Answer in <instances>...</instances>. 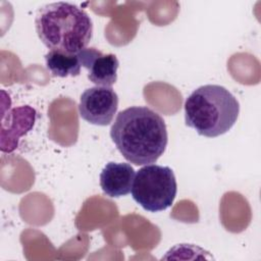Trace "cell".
Listing matches in <instances>:
<instances>
[{
    "label": "cell",
    "instance_id": "8992f818",
    "mask_svg": "<svg viewBox=\"0 0 261 261\" xmlns=\"http://www.w3.org/2000/svg\"><path fill=\"white\" fill-rule=\"evenodd\" d=\"M80 63L88 70V79L99 87H111L117 80L119 61L116 55L103 54L100 50L90 47L76 53Z\"/></svg>",
    "mask_w": 261,
    "mask_h": 261
},
{
    "label": "cell",
    "instance_id": "9c48e42d",
    "mask_svg": "<svg viewBox=\"0 0 261 261\" xmlns=\"http://www.w3.org/2000/svg\"><path fill=\"white\" fill-rule=\"evenodd\" d=\"M46 67L52 76H76L81 73V63L76 54L50 50L45 55Z\"/></svg>",
    "mask_w": 261,
    "mask_h": 261
},
{
    "label": "cell",
    "instance_id": "52a82bcc",
    "mask_svg": "<svg viewBox=\"0 0 261 261\" xmlns=\"http://www.w3.org/2000/svg\"><path fill=\"white\" fill-rule=\"evenodd\" d=\"M36 110L29 105L12 108L7 114L2 112L1 151L10 153L18 146L19 138L27 135L36 121Z\"/></svg>",
    "mask_w": 261,
    "mask_h": 261
},
{
    "label": "cell",
    "instance_id": "7a4b0ae2",
    "mask_svg": "<svg viewBox=\"0 0 261 261\" xmlns=\"http://www.w3.org/2000/svg\"><path fill=\"white\" fill-rule=\"evenodd\" d=\"M36 32L50 50L76 54L87 48L93 37V22L89 14L68 2L43 5L35 18Z\"/></svg>",
    "mask_w": 261,
    "mask_h": 261
},
{
    "label": "cell",
    "instance_id": "ba28073f",
    "mask_svg": "<svg viewBox=\"0 0 261 261\" xmlns=\"http://www.w3.org/2000/svg\"><path fill=\"white\" fill-rule=\"evenodd\" d=\"M135 169L128 163H107L100 173V187L111 198H119L130 193L135 179Z\"/></svg>",
    "mask_w": 261,
    "mask_h": 261
},
{
    "label": "cell",
    "instance_id": "277c9868",
    "mask_svg": "<svg viewBox=\"0 0 261 261\" xmlns=\"http://www.w3.org/2000/svg\"><path fill=\"white\" fill-rule=\"evenodd\" d=\"M176 192L177 185L172 169L157 164H147L140 168L132 187L134 200L149 212H160L169 208Z\"/></svg>",
    "mask_w": 261,
    "mask_h": 261
},
{
    "label": "cell",
    "instance_id": "6da1fadb",
    "mask_svg": "<svg viewBox=\"0 0 261 261\" xmlns=\"http://www.w3.org/2000/svg\"><path fill=\"white\" fill-rule=\"evenodd\" d=\"M110 137L122 156L135 165L155 163L168 142L165 121L146 106L120 111L111 125Z\"/></svg>",
    "mask_w": 261,
    "mask_h": 261
},
{
    "label": "cell",
    "instance_id": "5b68a950",
    "mask_svg": "<svg viewBox=\"0 0 261 261\" xmlns=\"http://www.w3.org/2000/svg\"><path fill=\"white\" fill-rule=\"evenodd\" d=\"M118 108V96L111 87H92L84 91L80 98V116L95 125L111 123Z\"/></svg>",
    "mask_w": 261,
    "mask_h": 261
},
{
    "label": "cell",
    "instance_id": "3957f363",
    "mask_svg": "<svg viewBox=\"0 0 261 261\" xmlns=\"http://www.w3.org/2000/svg\"><path fill=\"white\" fill-rule=\"evenodd\" d=\"M184 106L186 124L207 138L228 132L240 113L237 98L219 85L199 87L186 99Z\"/></svg>",
    "mask_w": 261,
    "mask_h": 261
}]
</instances>
